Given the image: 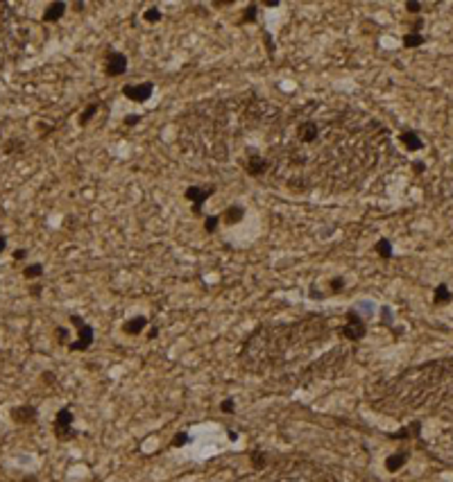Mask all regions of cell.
Listing matches in <instances>:
<instances>
[{"label":"cell","mask_w":453,"mask_h":482,"mask_svg":"<svg viewBox=\"0 0 453 482\" xmlns=\"http://www.w3.org/2000/svg\"><path fill=\"white\" fill-rule=\"evenodd\" d=\"M68 319H71V324L77 328V340H73V342L68 344V351H71V353H77V351H88L93 347V340H96V331H93V326L88 322H84L80 315H75V312H73Z\"/></svg>","instance_id":"cell-1"},{"label":"cell","mask_w":453,"mask_h":482,"mask_svg":"<svg viewBox=\"0 0 453 482\" xmlns=\"http://www.w3.org/2000/svg\"><path fill=\"white\" fill-rule=\"evenodd\" d=\"M419 435H421V421L417 419V421H413L410 426L401 428L399 432H390L388 437L390 439H413V437H419Z\"/></svg>","instance_id":"cell-15"},{"label":"cell","mask_w":453,"mask_h":482,"mask_svg":"<svg viewBox=\"0 0 453 482\" xmlns=\"http://www.w3.org/2000/svg\"><path fill=\"white\" fill-rule=\"evenodd\" d=\"M421 9H424L421 3H415V0H408V3H405V12H410V14H419Z\"/></svg>","instance_id":"cell-30"},{"label":"cell","mask_w":453,"mask_h":482,"mask_svg":"<svg viewBox=\"0 0 453 482\" xmlns=\"http://www.w3.org/2000/svg\"><path fill=\"white\" fill-rule=\"evenodd\" d=\"M28 258V249H14V260H25Z\"/></svg>","instance_id":"cell-35"},{"label":"cell","mask_w":453,"mask_h":482,"mask_svg":"<svg viewBox=\"0 0 453 482\" xmlns=\"http://www.w3.org/2000/svg\"><path fill=\"white\" fill-rule=\"evenodd\" d=\"M84 7H86L84 3H73V9H77V12H84Z\"/></svg>","instance_id":"cell-39"},{"label":"cell","mask_w":453,"mask_h":482,"mask_svg":"<svg viewBox=\"0 0 453 482\" xmlns=\"http://www.w3.org/2000/svg\"><path fill=\"white\" fill-rule=\"evenodd\" d=\"M98 109H100V104H98V102L88 104V107H86V109H84V111L80 113V120H77V123H80L82 127H84V125H88V123H91V118L98 113Z\"/></svg>","instance_id":"cell-22"},{"label":"cell","mask_w":453,"mask_h":482,"mask_svg":"<svg viewBox=\"0 0 453 482\" xmlns=\"http://www.w3.org/2000/svg\"><path fill=\"white\" fill-rule=\"evenodd\" d=\"M73 421H75V415H73V410L68 405L57 410L55 421H52V430H55L57 442H71V439L77 437V430L73 428Z\"/></svg>","instance_id":"cell-2"},{"label":"cell","mask_w":453,"mask_h":482,"mask_svg":"<svg viewBox=\"0 0 453 482\" xmlns=\"http://www.w3.org/2000/svg\"><path fill=\"white\" fill-rule=\"evenodd\" d=\"M66 9H68L66 3H61V0H55V3H50L48 7H46V12L41 14V20H43V23H57V20H59V18L66 14Z\"/></svg>","instance_id":"cell-12"},{"label":"cell","mask_w":453,"mask_h":482,"mask_svg":"<svg viewBox=\"0 0 453 482\" xmlns=\"http://www.w3.org/2000/svg\"><path fill=\"white\" fill-rule=\"evenodd\" d=\"M154 338H159V328H150V331H147V340H154Z\"/></svg>","instance_id":"cell-37"},{"label":"cell","mask_w":453,"mask_h":482,"mask_svg":"<svg viewBox=\"0 0 453 482\" xmlns=\"http://www.w3.org/2000/svg\"><path fill=\"white\" fill-rule=\"evenodd\" d=\"M141 120V116H136V113H127L125 116V125H136Z\"/></svg>","instance_id":"cell-36"},{"label":"cell","mask_w":453,"mask_h":482,"mask_svg":"<svg viewBox=\"0 0 453 482\" xmlns=\"http://www.w3.org/2000/svg\"><path fill=\"white\" fill-rule=\"evenodd\" d=\"M408 460H410V450H408V448H401V450H397V453L388 455L383 464H386V471H388V473H399V471H401L403 466L408 464Z\"/></svg>","instance_id":"cell-10"},{"label":"cell","mask_w":453,"mask_h":482,"mask_svg":"<svg viewBox=\"0 0 453 482\" xmlns=\"http://www.w3.org/2000/svg\"><path fill=\"white\" fill-rule=\"evenodd\" d=\"M191 432H186V430H179V432H175V437L170 439V446L172 448H182V446H188L191 444Z\"/></svg>","instance_id":"cell-21"},{"label":"cell","mask_w":453,"mask_h":482,"mask_svg":"<svg viewBox=\"0 0 453 482\" xmlns=\"http://www.w3.org/2000/svg\"><path fill=\"white\" fill-rule=\"evenodd\" d=\"M424 170H426V163H424V161H415V163H413V172H415V175H421Z\"/></svg>","instance_id":"cell-34"},{"label":"cell","mask_w":453,"mask_h":482,"mask_svg":"<svg viewBox=\"0 0 453 482\" xmlns=\"http://www.w3.org/2000/svg\"><path fill=\"white\" fill-rule=\"evenodd\" d=\"M5 249H7V238H5V235H0V254H3Z\"/></svg>","instance_id":"cell-38"},{"label":"cell","mask_w":453,"mask_h":482,"mask_svg":"<svg viewBox=\"0 0 453 482\" xmlns=\"http://www.w3.org/2000/svg\"><path fill=\"white\" fill-rule=\"evenodd\" d=\"M220 410H222L224 415H234V412H236V403H234V399H224L222 403H220Z\"/></svg>","instance_id":"cell-29"},{"label":"cell","mask_w":453,"mask_h":482,"mask_svg":"<svg viewBox=\"0 0 453 482\" xmlns=\"http://www.w3.org/2000/svg\"><path fill=\"white\" fill-rule=\"evenodd\" d=\"M401 43H403V48H421V45L426 43V36L421 32L419 34L417 32H408V34H403Z\"/></svg>","instance_id":"cell-18"},{"label":"cell","mask_w":453,"mask_h":482,"mask_svg":"<svg viewBox=\"0 0 453 482\" xmlns=\"http://www.w3.org/2000/svg\"><path fill=\"white\" fill-rule=\"evenodd\" d=\"M345 290V276H335V279L329 281V292L331 295H340Z\"/></svg>","instance_id":"cell-26"},{"label":"cell","mask_w":453,"mask_h":482,"mask_svg":"<svg viewBox=\"0 0 453 482\" xmlns=\"http://www.w3.org/2000/svg\"><path fill=\"white\" fill-rule=\"evenodd\" d=\"M147 322H150V319H147L145 315H136V317L125 319V322H123V333L129 335V338H136V335H141L145 331Z\"/></svg>","instance_id":"cell-11"},{"label":"cell","mask_w":453,"mask_h":482,"mask_svg":"<svg viewBox=\"0 0 453 482\" xmlns=\"http://www.w3.org/2000/svg\"><path fill=\"white\" fill-rule=\"evenodd\" d=\"M55 380H57L55 371H43V374H41V382H43V385H55Z\"/></svg>","instance_id":"cell-31"},{"label":"cell","mask_w":453,"mask_h":482,"mask_svg":"<svg viewBox=\"0 0 453 482\" xmlns=\"http://www.w3.org/2000/svg\"><path fill=\"white\" fill-rule=\"evenodd\" d=\"M46 274V267L43 263H32V265H25L23 267V276L28 281H34V279H41V276Z\"/></svg>","instance_id":"cell-19"},{"label":"cell","mask_w":453,"mask_h":482,"mask_svg":"<svg viewBox=\"0 0 453 482\" xmlns=\"http://www.w3.org/2000/svg\"><path fill=\"white\" fill-rule=\"evenodd\" d=\"M220 224V215H207L204 218V231L207 233H215Z\"/></svg>","instance_id":"cell-25"},{"label":"cell","mask_w":453,"mask_h":482,"mask_svg":"<svg viewBox=\"0 0 453 482\" xmlns=\"http://www.w3.org/2000/svg\"><path fill=\"white\" fill-rule=\"evenodd\" d=\"M381 317H383V326H392V322H394V312H392V308L390 306H383L381 308Z\"/></svg>","instance_id":"cell-28"},{"label":"cell","mask_w":453,"mask_h":482,"mask_svg":"<svg viewBox=\"0 0 453 482\" xmlns=\"http://www.w3.org/2000/svg\"><path fill=\"white\" fill-rule=\"evenodd\" d=\"M215 192V186H207V188H199V186H188L186 190H184V197H186L188 202L193 204V215H202V206L204 202L209 200L211 195Z\"/></svg>","instance_id":"cell-6"},{"label":"cell","mask_w":453,"mask_h":482,"mask_svg":"<svg viewBox=\"0 0 453 482\" xmlns=\"http://www.w3.org/2000/svg\"><path fill=\"white\" fill-rule=\"evenodd\" d=\"M28 292L34 297V299H39V297H41V292H43V285H41V283H32Z\"/></svg>","instance_id":"cell-32"},{"label":"cell","mask_w":453,"mask_h":482,"mask_svg":"<svg viewBox=\"0 0 453 482\" xmlns=\"http://www.w3.org/2000/svg\"><path fill=\"white\" fill-rule=\"evenodd\" d=\"M399 140H401V145L408 152H419L424 150V140L419 138L417 132H413V129H408V132H401L399 134Z\"/></svg>","instance_id":"cell-13"},{"label":"cell","mask_w":453,"mask_h":482,"mask_svg":"<svg viewBox=\"0 0 453 482\" xmlns=\"http://www.w3.org/2000/svg\"><path fill=\"white\" fill-rule=\"evenodd\" d=\"M374 251H376V254L381 256L383 260H390V258H392V254H394L392 243H390L388 238H378V240H376V245H374Z\"/></svg>","instance_id":"cell-17"},{"label":"cell","mask_w":453,"mask_h":482,"mask_svg":"<svg viewBox=\"0 0 453 482\" xmlns=\"http://www.w3.org/2000/svg\"><path fill=\"white\" fill-rule=\"evenodd\" d=\"M55 338H57V344H61V347H64V344L66 347L71 344V340H68L71 338V331L64 328V326H55Z\"/></svg>","instance_id":"cell-24"},{"label":"cell","mask_w":453,"mask_h":482,"mask_svg":"<svg viewBox=\"0 0 453 482\" xmlns=\"http://www.w3.org/2000/svg\"><path fill=\"white\" fill-rule=\"evenodd\" d=\"M250 462L256 471H261V469H265L267 466V455L263 453L261 448H254V450H250Z\"/></svg>","instance_id":"cell-20"},{"label":"cell","mask_w":453,"mask_h":482,"mask_svg":"<svg viewBox=\"0 0 453 482\" xmlns=\"http://www.w3.org/2000/svg\"><path fill=\"white\" fill-rule=\"evenodd\" d=\"M154 93V84L152 82H143V84H127L123 86V95L131 102H147Z\"/></svg>","instance_id":"cell-7"},{"label":"cell","mask_w":453,"mask_h":482,"mask_svg":"<svg viewBox=\"0 0 453 482\" xmlns=\"http://www.w3.org/2000/svg\"><path fill=\"white\" fill-rule=\"evenodd\" d=\"M9 419H12L16 426H32L36 423V419H39V410H36L34 405H16L9 410Z\"/></svg>","instance_id":"cell-8"},{"label":"cell","mask_w":453,"mask_h":482,"mask_svg":"<svg viewBox=\"0 0 453 482\" xmlns=\"http://www.w3.org/2000/svg\"><path fill=\"white\" fill-rule=\"evenodd\" d=\"M125 73H127V57H125V52L107 50V55H104V75L120 77Z\"/></svg>","instance_id":"cell-5"},{"label":"cell","mask_w":453,"mask_h":482,"mask_svg":"<svg viewBox=\"0 0 453 482\" xmlns=\"http://www.w3.org/2000/svg\"><path fill=\"white\" fill-rule=\"evenodd\" d=\"M243 218H245V208L240 206V204H231L222 215H220V220H222L224 224H238Z\"/></svg>","instance_id":"cell-16"},{"label":"cell","mask_w":453,"mask_h":482,"mask_svg":"<svg viewBox=\"0 0 453 482\" xmlns=\"http://www.w3.org/2000/svg\"><path fill=\"white\" fill-rule=\"evenodd\" d=\"M161 9L159 7H150V9H145V14H143V18L147 20V23H159L161 20Z\"/></svg>","instance_id":"cell-27"},{"label":"cell","mask_w":453,"mask_h":482,"mask_svg":"<svg viewBox=\"0 0 453 482\" xmlns=\"http://www.w3.org/2000/svg\"><path fill=\"white\" fill-rule=\"evenodd\" d=\"M243 165H245L247 175L254 177V179H259V177H263L267 170H270V161H267V156H263V154H250Z\"/></svg>","instance_id":"cell-9"},{"label":"cell","mask_w":453,"mask_h":482,"mask_svg":"<svg viewBox=\"0 0 453 482\" xmlns=\"http://www.w3.org/2000/svg\"><path fill=\"white\" fill-rule=\"evenodd\" d=\"M256 16H259V5L256 3H252V5H247L245 7V12H243V18H240V23H254Z\"/></svg>","instance_id":"cell-23"},{"label":"cell","mask_w":453,"mask_h":482,"mask_svg":"<svg viewBox=\"0 0 453 482\" xmlns=\"http://www.w3.org/2000/svg\"><path fill=\"white\" fill-rule=\"evenodd\" d=\"M338 333L345 340L360 342V340L367 335V324H365V319L360 317V312H358V310H349V312H347V322L338 328Z\"/></svg>","instance_id":"cell-3"},{"label":"cell","mask_w":453,"mask_h":482,"mask_svg":"<svg viewBox=\"0 0 453 482\" xmlns=\"http://www.w3.org/2000/svg\"><path fill=\"white\" fill-rule=\"evenodd\" d=\"M322 129H324V125L320 123L318 118H304V120H299L297 127H295V138L302 145H313V143H318V138L322 136Z\"/></svg>","instance_id":"cell-4"},{"label":"cell","mask_w":453,"mask_h":482,"mask_svg":"<svg viewBox=\"0 0 453 482\" xmlns=\"http://www.w3.org/2000/svg\"><path fill=\"white\" fill-rule=\"evenodd\" d=\"M453 301V292L449 287V283H437L433 290V303L435 306H446Z\"/></svg>","instance_id":"cell-14"},{"label":"cell","mask_w":453,"mask_h":482,"mask_svg":"<svg viewBox=\"0 0 453 482\" xmlns=\"http://www.w3.org/2000/svg\"><path fill=\"white\" fill-rule=\"evenodd\" d=\"M16 150H20V143H18V140H12V143L5 145V152H7V154H12V152H16Z\"/></svg>","instance_id":"cell-33"},{"label":"cell","mask_w":453,"mask_h":482,"mask_svg":"<svg viewBox=\"0 0 453 482\" xmlns=\"http://www.w3.org/2000/svg\"><path fill=\"white\" fill-rule=\"evenodd\" d=\"M263 5H267V7H279V3H277V0H265V3H263Z\"/></svg>","instance_id":"cell-40"}]
</instances>
